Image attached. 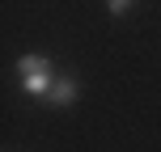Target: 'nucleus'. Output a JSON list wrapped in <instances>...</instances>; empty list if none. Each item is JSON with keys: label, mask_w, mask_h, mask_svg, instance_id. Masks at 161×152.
Masks as SVG:
<instances>
[{"label": "nucleus", "mask_w": 161, "mask_h": 152, "mask_svg": "<svg viewBox=\"0 0 161 152\" xmlns=\"http://www.w3.org/2000/svg\"><path fill=\"white\" fill-rule=\"evenodd\" d=\"M17 72H21V89H25V93H34V97L51 93V85L59 80L47 55H21V64H17Z\"/></svg>", "instance_id": "obj_1"}, {"label": "nucleus", "mask_w": 161, "mask_h": 152, "mask_svg": "<svg viewBox=\"0 0 161 152\" xmlns=\"http://www.w3.org/2000/svg\"><path fill=\"white\" fill-rule=\"evenodd\" d=\"M47 97H51V106H59V110H64V106H72V102H76V80H72V76H59L55 85H51Z\"/></svg>", "instance_id": "obj_2"}, {"label": "nucleus", "mask_w": 161, "mask_h": 152, "mask_svg": "<svg viewBox=\"0 0 161 152\" xmlns=\"http://www.w3.org/2000/svg\"><path fill=\"white\" fill-rule=\"evenodd\" d=\"M106 8H110V17H127V13H131L136 4H131V0H110Z\"/></svg>", "instance_id": "obj_3"}]
</instances>
